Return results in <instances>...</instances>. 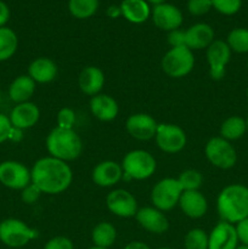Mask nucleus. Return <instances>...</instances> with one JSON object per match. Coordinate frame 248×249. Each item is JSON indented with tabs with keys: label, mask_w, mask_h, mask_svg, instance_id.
I'll use <instances>...</instances> for the list:
<instances>
[{
	"label": "nucleus",
	"mask_w": 248,
	"mask_h": 249,
	"mask_svg": "<svg viewBox=\"0 0 248 249\" xmlns=\"http://www.w3.org/2000/svg\"><path fill=\"white\" fill-rule=\"evenodd\" d=\"M57 65L49 57H38L28 66V75L36 84H48L57 77Z\"/></svg>",
	"instance_id": "nucleus-23"
},
{
	"label": "nucleus",
	"mask_w": 248,
	"mask_h": 249,
	"mask_svg": "<svg viewBox=\"0 0 248 249\" xmlns=\"http://www.w3.org/2000/svg\"><path fill=\"white\" fill-rule=\"evenodd\" d=\"M246 131H247L246 119L240 116L229 117L220 125V136L230 142L243 138Z\"/></svg>",
	"instance_id": "nucleus-27"
},
{
	"label": "nucleus",
	"mask_w": 248,
	"mask_h": 249,
	"mask_svg": "<svg viewBox=\"0 0 248 249\" xmlns=\"http://www.w3.org/2000/svg\"><path fill=\"white\" fill-rule=\"evenodd\" d=\"M121 165L123 169V179L146 180L155 174L157 162L147 151L133 150L124 156Z\"/></svg>",
	"instance_id": "nucleus-4"
},
{
	"label": "nucleus",
	"mask_w": 248,
	"mask_h": 249,
	"mask_svg": "<svg viewBox=\"0 0 248 249\" xmlns=\"http://www.w3.org/2000/svg\"><path fill=\"white\" fill-rule=\"evenodd\" d=\"M21 139H22V130H19V129H16V128H12L9 140L19 141Z\"/></svg>",
	"instance_id": "nucleus-44"
},
{
	"label": "nucleus",
	"mask_w": 248,
	"mask_h": 249,
	"mask_svg": "<svg viewBox=\"0 0 248 249\" xmlns=\"http://www.w3.org/2000/svg\"><path fill=\"white\" fill-rule=\"evenodd\" d=\"M214 40V29L207 23H196L185 31V43L192 51L207 49Z\"/></svg>",
	"instance_id": "nucleus-21"
},
{
	"label": "nucleus",
	"mask_w": 248,
	"mask_h": 249,
	"mask_svg": "<svg viewBox=\"0 0 248 249\" xmlns=\"http://www.w3.org/2000/svg\"><path fill=\"white\" fill-rule=\"evenodd\" d=\"M123 179V169L114 160H102L97 163L91 172V180L96 186L112 187Z\"/></svg>",
	"instance_id": "nucleus-18"
},
{
	"label": "nucleus",
	"mask_w": 248,
	"mask_h": 249,
	"mask_svg": "<svg viewBox=\"0 0 248 249\" xmlns=\"http://www.w3.org/2000/svg\"><path fill=\"white\" fill-rule=\"evenodd\" d=\"M160 66L168 77L174 79L186 77L195 67L194 51L187 46L170 48L163 56Z\"/></svg>",
	"instance_id": "nucleus-6"
},
{
	"label": "nucleus",
	"mask_w": 248,
	"mask_h": 249,
	"mask_svg": "<svg viewBox=\"0 0 248 249\" xmlns=\"http://www.w3.org/2000/svg\"><path fill=\"white\" fill-rule=\"evenodd\" d=\"M32 182L31 169L17 160L0 163V184L10 190L21 191Z\"/></svg>",
	"instance_id": "nucleus-10"
},
{
	"label": "nucleus",
	"mask_w": 248,
	"mask_h": 249,
	"mask_svg": "<svg viewBox=\"0 0 248 249\" xmlns=\"http://www.w3.org/2000/svg\"><path fill=\"white\" fill-rule=\"evenodd\" d=\"M226 44L232 53H248V28H235L226 36Z\"/></svg>",
	"instance_id": "nucleus-30"
},
{
	"label": "nucleus",
	"mask_w": 248,
	"mask_h": 249,
	"mask_svg": "<svg viewBox=\"0 0 248 249\" xmlns=\"http://www.w3.org/2000/svg\"><path fill=\"white\" fill-rule=\"evenodd\" d=\"M185 249H208V235L202 229H191L185 235Z\"/></svg>",
	"instance_id": "nucleus-32"
},
{
	"label": "nucleus",
	"mask_w": 248,
	"mask_h": 249,
	"mask_svg": "<svg viewBox=\"0 0 248 249\" xmlns=\"http://www.w3.org/2000/svg\"><path fill=\"white\" fill-rule=\"evenodd\" d=\"M36 83L28 74H22L15 78L9 87V97L15 104L28 102L35 92Z\"/></svg>",
	"instance_id": "nucleus-24"
},
{
	"label": "nucleus",
	"mask_w": 248,
	"mask_h": 249,
	"mask_svg": "<svg viewBox=\"0 0 248 249\" xmlns=\"http://www.w3.org/2000/svg\"><path fill=\"white\" fill-rule=\"evenodd\" d=\"M12 128L14 126H12L11 122H10L9 116L0 112V145L9 140Z\"/></svg>",
	"instance_id": "nucleus-38"
},
{
	"label": "nucleus",
	"mask_w": 248,
	"mask_h": 249,
	"mask_svg": "<svg viewBox=\"0 0 248 249\" xmlns=\"http://www.w3.org/2000/svg\"><path fill=\"white\" fill-rule=\"evenodd\" d=\"M89 249H107V248H101V247H96V246H94V247H90Z\"/></svg>",
	"instance_id": "nucleus-47"
},
{
	"label": "nucleus",
	"mask_w": 248,
	"mask_h": 249,
	"mask_svg": "<svg viewBox=\"0 0 248 249\" xmlns=\"http://www.w3.org/2000/svg\"><path fill=\"white\" fill-rule=\"evenodd\" d=\"M151 15L155 26L168 33L174 29H179L184 21L181 11L175 5L167 4V2L156 5L151 11Z\"/></svg>",
	"instance_id": "nucleus-15"
},
{
	"label": "nucleus",
	"mask_w": 248,
	"mask_h": 249,
	"mask_svg": "<svg viewBox=\"0 0 248 249\" xmlns=\"http://www.w3.org/2000/svg\"><path fill=\"white\" fill-rule=\"evenodd\" d=\"M246 96H247V100H248V88H247V91H246Z\"/></svg>",
	"instance_id": "nucleus-51"
},
{
	"label": "nucleus",
	"mask_w": 248,
	"mask_h": 249,
	"mask_svg": "<svg viewBox=\"0 0 248 249\" xmlns=\"http://www.w3.org/2000/svg\"><path fill=\"white\" fill-rule=\"evenodd\" d=\"M31 179L43 194L60 195L72 184L73 172L67 162L48 156L34 163Z\"/></svg>",
	"instance_id": "nucleus-1"
},
{
	"label": "nucleus",
	"mask_w": 248,
	"mask_h": 249,
	"mask_svg": "<svg viewBox=\"0 0 248 249\" xmlns=\"http://www.w3.org/2000/svg\"><path fill=\"white\" fill-rule=\"evenodd\" d=\"M211 9V0H189L187 1V10L194 16H203V15L208 14Z\"/></svg>",
	"instance_id": "nucleus-35"
},
{
	"label": "nucleus",
	"mask_w": 248,
	"mask_h": 249,
	"mask_svg": "<svg viewBox=\"0 0 248 249\" xmlns=\"http://www.w3.org/2000/svg\"><path fill=\"white\" fill-rule=\"evenodd\" d=\"M99 9V0H70L68 10L78 19L90 18Z\"/></svg>",
	"instance_id": "nucleus-29"
},
{
	"label": "nucleus",
	"mask_w": 248,
	"mask_h": 249,
	"mask_svg": "<svg viewBox=\"0 0 248 249\" xmlns=\"http://www.w3.org/2000/svg\"><path fill=\"white\" fill-rule=\"evenodd\" d=\"M231 49L225 40L215 39L208 48L206 49V57L208 62L209 75L212 79H223L226 73V67L231 61Z\"/></svg>",
	"instance_id": "nucleus-11"
},
{
	"label": "nucleus",
	"mask_w": 248,
	"mask_h": 249,
	"mask_svg": "<svg viewBox=\"0 0 248 249\" xmlns=\"http://www.w3.org/2000/svg\"><path fill=\"white\" fill-rule=\"evenodd\" d=\"M39 236L35 229L16 218L0 221V242L10 248H21Z\"/></svg>",
	"instance_id": "nucleus-5"
},
{
	"label": "nucleus",
	"mask_w": 248,
	"mask_h": 249,
	"mask_svg": "<svg viewBox=\"0 0 248 249\" xmlns=\"http://www.w3.org/2000/svg\"><path fill=\"white\" fill-rule=\"evenodd\" d=\"M10 19V9L2 0H0V27H5Z\"/></svg>",
	"instance_id": "nucleus-41"
},
{
	"label": "nucleus",
	"mask_w": 248,
	"mask_h": 249,
	"mask_svg": "<svg viewBox=\"0 0 248 249\" xmlns=\"http://www.w3.org/2000/svg\"><path fill=\"white\" fill-rule=\"evenodd\" d=\"M236 249H248V246H242V245H241V246H238V247L236 248Z\"/></svg>",
	"instance_id": "nucleus-46"
},
{
	"label": "nucleus",
	"mask_w": 248,
	"mask_h": 249,
	"mask_svg": "<svg viewBox=\"0 0 248 249\" xmlns=\"http://www.w3.org/2000/svg\"><path fill=\"white\" fill-rule=\"evenodd\" d=\"M146 1L148 2V4H152V5H160L163 4V2H165V0H146Z\"/></svg>",
	"instance_id": "nucleus-45"
},
{
	"label": "nucleus",
	"mask_w": 248,
	"mask_h": 249,
	"mask_svg": "<svg viewBox=\"0 0 248 249\" xmlns=\"http://www.w3.org/2000/svg\"><path fill=\"white\" fill-rule=\"evenodd\" d=\"M177 206L187 218L191 219L202 218L208 211L207 198L199 191H184Z\"/></svg>",
	"instance_id": "nucleus-20"
},
{
	"label": "nucleus",
	"mask_w": 248,
	"mask_h": 249,
	"mask_svg": "<svg viewBox=\"0 0 248 249\" xmlns=\"http://www.w3.org/2000/svg\"><path fill=\"white\" fill-rule=\"evenodd\" d=\"M212 7L225 16H232L240 11L242 0H211Z\"/></svg>",
	"instance_id": "nucleus-33"
},
{
	"label": "nucleus",
	"mask_w": 248,
	"mask_h": 249,
	"mask_svg": "<svg viewBox=\"0 0 248 249\" xmlns=\"http://www.w3.org/2000/svg\"><path fill=\"white\" fill-rule=\"evenodd\" d=\"M44 249H74L73 242L65 236H56L50 238L44 246Z\"/></svg>",
	"instance_id": "nucleus-37"
},
{
	"label": "nucleus",
	"mask_w": 248,
	"mask_h": 249,
	"mask_svg": "<svg viewBox=\"0 0 248 249\" xmlns=\"http://www.w3.org/2000/svg\"><path fill=\"white\" fill-rule=\"evenodd\" d=\"M9 118L14 128L23 131L36 125L40 119V109L31 101L17 104L10 112Z\"/></svg>",
	"instance_id": "nucleus-17"
},
{
	"label": "nucleus",
	"mask_w": 248,
	"mask_h": 249,
	"mask_svg": "<svg viewBox=\"0 0 248 249\" xmlns=\"http://www.w3.org/2000/svg\"><path fill=\"white\" fill-rule=\"evenodd\" d=\"M168 44L170 48H179V46H186L185 43V31L181 29H174L168 33Z\"/></svg>",
	"instance_id": "nucleus-39"
},
{
	"label": "nucleus",
	"mask_w": 248,
	"mask_h": 249,
	"mask_svg": "<svg viewBox=\"0 0 248 249\" xmlns=\"http://www.w3.org/2000/svg\"><path fill=\"white\" fill-rule=\"evenodd\" d=\"M216 212L221 220L232 225L248 218V187L242 184L224 187L216 197Z\"/></svg>",
	"instance_id": "nucleus-2"
},
{
	"label": "nucleus",
	"mask_w": 248,
	"mask_h": 249,
	"mask_svg": "<svg viewBox=\"0 0 248 249\" xmlns=\"http://www.w3.org/2000/svg\"><path fill=\"white\" fill-rule=\"evenodd\" d=\"M181 186L182 192L184 191H199L202 184H203V177L201 172L196 169H186L180 173L177 178Z\"/></svg>",
	"instance_id": "nucleus-31"
},
{
	"label": "nucleus",
	"mask_w": 248,
	"mask_h": 249,
	"mask_svg": "<svg viewBox=\"0 0 248 249\" xmlns=\"http://www.w3.org/2000/svg\"><path fill=\"white\" fill-rule=\"evenodd\" d=\"M246 125H247V131H248V116L247 118H246Z\"/></svg>",
	"instance_id": "nucleus-48"
},
{
	"label": "nucleus",
	"mask_w": 248,
	"mask_h": 249,
	"mask_svg": "<svg viewBox=\"0 0 248 249\" xmlns=\"http://www.w3.org/2000/svg\"><path fill=\"white\" fill-rule=\"evenodd\" d=\"M182 189L177 179L164 178L156 182L151 191V202L153 207L162 212H169L179 204Z\"/></svg>",
	"instance_id": "nucleus-8"
},
{
	"label": "nucleus",
	"mask_w": 248,
	"mask_h": 249,
	"mask_svg": "<svg viewBox=\"0 0 248 249\" xmlns=\"http://www.w3.org/2000/svg\"><path fill=\"white\" fill-rule=\"evenodd\" d=\"M105 73L101 68L95 66H88L83 68L78 77V85L83 94L88 96H95L100 94L105 85Z\"/></svg>",
	"instance_id": "nucleus-22"
},
{
	"label": "nucleus",
	"mask_w": 248,
	"mask_h": 249,
	"mask_svg": "<svg viewBox=\"0 0 248 249\" xmlns=\"http://www.w3.org/2000/svg\"><path fill=\"white\" fill-rule=\"evenodd\" d=\"M0 104H1V90H0Z\"/></svg>",
	"instance_id": "nucleus-50"
},
{
	"label": "nucleus",
	"mask_w": 248,
	"mask_h": 249,
	"mask_svg": "<svg viewBox=\"0 0 248 249\" xmlns=\"http://www.w3.org/2000/svg\"><path fill=\"white\" fill-rule=\"evenodd\" d=\"M157 126L156 119L147 113H134L129 116L125 122V129L129 135L139 141L155 139Z\"/></svg>",
	"instance_id": "nucleus-13"
},
{
	"label": "nucleus",
	"mask_w": 248,
	"mask_h": 249,
	"mask_svg": "<svg viewBox=\"0 0 248 249\" xmlns=\"http://www.w3.org/2000/svg\"><path fill=\"white\" fill-rule=\"evenodd\" d=\"M157 249H172V248H169V247H160V248H157Z\"/></svg>",
	"instance_id": "nucleus-49"
},
{
	"label": "nucleus",
	"mask_w": 248,
	"mask_h": 249,
	"mask_svg": "<svg viewBox=\"0 0 248 249\" xmlns=\"http://www.w3.org/2000/svg\"><path fill=\"white\" fill-rule=\"evenodd\" d=\"M235 229L236 233H237L238 242L242 246H248V218L235 224Z\"/></svg>",
	"instance_id": "nucleus-40"
},
{
	"label": "nucleus",
	"mask_w": 248,
	"mask_h": 249,
	"mask_svg": "<svg viewBox=\"0 0 248 249\" xmlns=\"http://www.w3.org/2000/svg\"><path fill=\"white\" fill-rule=\"evenodd\" d=\"M204 155L213 167L223 170L231 169L237 162V152L235 147L231 145L230 141L225 140L221 136H215L207 141Z\"/></svg>",
	"instance_id": "nucleus-7"
},
{
	"label": "nucleus",
	"mask_w": 248,
	"mask_h": 249,
	"mask_svg": "<svg viewBox=\"0 0 248 249\" xmlns=\"http://www.w3.org/2000/svg\"><path fill=\"white\" fill-rule=\"evenodd\" d=\"M90 112L96 119L101 122H111L117 118L119 106L116 100L107 94H97L90 99Z\"/></svg>",
	"instance_id": "nucleus-19"
},
{
	"label": "nucleus",
	"mask_w": 248,
	"mask_h": 249,
	"mask_svg": "<svg viewBox=\"0 0 248 249\" xmlns=\"http://www.w3.org/2000/svg\"><path fill=\"white\" fill-rule=\"evenodd\" d=\"M135 219L143 230L155 235H162L169 229V221L164 212L155 207H143L138 209Z\"/></svg>",
	"instance_id": "nucleus-14"
},
{
	"label": "nucleus",
	"mask_w": 248,
	"mask_h": 249,
	"mask_svg": "<svg viewBox=\"0 0 248 249\" xmlns=\"http://www.w3.org/2000/svg\"><path fill=\"white\" fill-rule=\"evenodd\" d=\"M247 71H248V58H247Z\"/></svg>",
	"instance_id": "nucleus-52"
},
{
	"label": "nucleus",
	"mask_w": 248,
	"mask_h": 249,
	"mask_svg": "<svg viewBox=\"0 0 248 249\" xmlns=\"http://www.w3.org/2000/svg\"><path fill=\"white\" fill-rule=\"evenodd\" d=\"M41 195H43V192L35 185L32 184V182L29 185H27L23 190H21L22 202L26 204H29V206L36 203L39 201V198H40Z\"/></svg>",
	"instance_id": "nucleus-36"
},
{
	"label": "nucleus",
	"mask_w": 248,
	"mask_h": 249,
	"mask_svg": "<svg viewBox=\"0 0 248 249\" xmlns=\"http://www.w3.org/2000/svg\"><path fill=\"white\" fill-rule=\"evenodd\" d=\"M91 240L94 246L108 249L114 245L117 240V230L113 224L108 221H101L91 231Z\"/></svg>",
	"instance_id": "nucleus-26"
},
{
	"label": "nucleus",
	"mask_w": 248,
	"mask_h": 249,
	"mask_svg": "<svg viewBox=\"0 0 248 249\" xmlns=\"http://www.w3.org/2000/svg\"><path fill=\"white\" fill-rule=\"evenodd\" d=\"M45 145L51 157L67 163L77 160L83 152L82 139L74 129L55 126L46 136Z\"/></svg>",
	"instance_id": "nucleus-3"
},
{
	"label": "nucleus",
	"mask_w": 248,
	"mask_h": 249,
	"mask_svg": "<svg viewBox=\"0 0 248 249\" xmlns=\"http://www.w3.org/2000/svg\"><path fill=\"white\" fill-rule=\"evenodd\" d=\"M238 238L235 225L220 220L208 235V249H236Z\"/></svg>",
	"instance_id": "nucleus-16"
},
{
	"label": "nucleus",
	"mask_w": 248,
	"mask_h": 249,
	"mask_svg": "<svg viewBox=\"0 0 248 249\" xmlns=\"http://www.w3.org/2000/svg\"><path fill=\"white\" fill-rule=\"evenodd\" d=\"M123 249H151L146 243L141 242V241H133L129 242Z\"/></svg>",
	"instance_id": "nucleus-43"
},
{
	"label": "nucleus",
	"mask_w": 248,
	"mask_h": 249,
	"mask_svg": "<svg viewBox=\"0 0 248 249\" xmlns=\"http://www.w3.org/2000/svg\"><path fill=\"white\" fill-rule=\"evenodd\" d=\"M106 207L113 215L118 218H133L138 213V202L129 191L117 189L106 197Z\"/></svg>",
	"instance_id": "nucleus-12"
},
{
	"label": "nucleus",
	"mask_w": 248,
	"mask_h": 249,
	"mask_svg": "<svg viewBox=\"0 0 248 249\" xmlns=\"http://www.w3.org/2000/svg\"><path fill=\"white\" fill-rule=\"evenodd\" d=\"M158 148L164 153L174 155L182 151L186 146L187 138L182 128L177 124L162 123L158 124L155 135Z\"/></svg>",
	"instance_id": "nucleus-9"
},
{
	"label": "nucleus",
	"mask_w": 248,
	"mask_h": 249,
	"mask_svg": "<svg viewBox=\"0 0 248 249\" xmlns=\"http://www.w3.org/2000/svg\"><path fill=\"white\" fill-rule=\"evenodd\" d=\"M119 6L122 16L130 23H143L151 16L150 4L146 0H123Z\"/></svg>",
	"instance_id": "nucleus-25"
},
{
	"label": "nucleus",
	"mask_w": 248,
	"mask_h": 249,
	"mask_svg": "<svg viewBox=\"0 0 248 249\" xmlns=\"http://www.w3.org/2000/svg\"><path fill=\"white\" fill-rule=\"evenodd\" d=\"M18 48L17 34L9 27H0V62L10 60Z\"/></svg>",
	"instance_id": "nucleus-28"
},
{
	"label": "nucleus",
	"mask_w": 248,
	"mask_h": 249,
	"mask_svg": "<svg viewBox=\"0 0 248 249\" xmlns=\"http://www.w3.org/2000/svg\"><path fill=\"white\" fill-rule=\"evenodd\" d=\"M75 122H77V117H75V112L70 107H63L58 111L57 116H56V123H57V128L62 129H74Z\"/></svg>",
	"instance_id": "nucleus-34"
},
{
	"label": "nucleus",
	"mask_w": 248,
	"mask_h": 249,
	"mask_svg": "<svg viewBox=\"0 0 248 249\" xmlns=\"http://www.w3.org/2000/svg\"><path fill=\"white\" fill-rule=\"evenodd\" d=\"M107 16L111 17V18H118L119 16H122V11H121V6H116V5H111L108 6L106 11Z\"/></svg>",
	"instance_id": "nucleus-42"
}]
</instances>
